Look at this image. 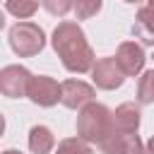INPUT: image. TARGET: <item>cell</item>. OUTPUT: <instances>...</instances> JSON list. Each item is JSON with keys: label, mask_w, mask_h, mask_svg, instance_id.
<instances>
[{"label": "cell", "mask_w": 154, "mask_h": 154, "mask_svg": "<svg viewBox=\"0 0 154 154\" xmlns=\"http://www.w3.org/2000/svg\"><path fill=\"white\" fill-rule=\"evenodd\" d=\"M103 0H75V14L77 19H89L101 10Z\"/></svg>", "instance_id": "2e32d148"}, {"label": "cell", "mask_w": 154, "mask_h": 154, "mask_svg": "<svg viewBox=\"0 0 154 154\" xmlns=\"http://www.w3.org/2000/svg\"><path fill=\"white\" fill-rule=\"evenodd\" d=\"M137 101H140V103H154V70H147V72L140 77Z\"/></svg>", "instance_id": "5bb4252c"}, {"label": "cell", "mask_w": 154, "mask_h": 154, "mask_svg": "<svg viewBox=\"0 0 154 154\" xmlns=\"http://www.w3.org/2000/svg\"><path fill=\"white\" fill-rule=\"evenodd\" d=\"M113 132V113L103 103H87L77 116V135L84 142H106Z\"/></svg>", "instance_id": "7a4b0ae2"}, {"label": "cell", "mask_w": 154, "mask_h": 154, "mask_svg": "<svg viewBox=\"0 0 154 154\" xmlns=\"http://www.w3.org/2000/svg\"><path fill=\"white\" fill-rule=\"evenodd\" d=\"M41 5L55 17H65L70 10H75V0H41Z\"/></svg>", "instance_id": "e0dca14e"}, {"label": "cell", "mask_w": 154, "mask_h": 154, "mask_svg": "<svg viewBox=\"0 0 154 154\" xmlns=\"http://www.w3.org/2000/svg\"><path fill=\"white\" fill-rule=\"evenodd\" d=\"M137 128H140V108L135 103H120L113 113V130L137 132Z\"/></svg>", "instance_id": "30bf717a"}, {"label": "cell", "mask_w": 154, "mask_h": 154, "mask_svg": "<svg viewBox=\"0 0 154 154\" xmlns=\"http://www.w3.org/2000/svg\"><path fill=\"white\" fill-rule=\"evenodd\" d=\"M55 147V137L46 125H34L29 130V149L34 154H51Z\"/></svg>", "instance_id": "7c38bea8"}, {"label": "cell", "mask_w": 154, "mask_h": 154, "mask_svg": "<svg viewBox=\"0 0 154 154\" xmlns=\"http://www.w3.org/2000/svg\"><path fill=\"white\" fill-rule=\"evenodd\" d=\"M31 72L22 65H5L0 70V91L10 99H19V96H26V89H29V82H31Z\"/></svg>", "instance_id": "5b68a950"}, {"label": "cell", "mask_w": 154, "mask_h": 154, "mask_svg": "<svg viewBox=\"0 0 154 154\" xmlns=\"http://www.w3.org/2000/svg\"><path fill=\"white\" fill-rule=\"evenodd\" d=\"M2 154H22V152H17V149H7V152H2Z\"/></svg>", "instance_id": "ffe728a7"}, {"label": "cell", "mask_w": 154, "mask_h": 154, "mask_svg": "<svg viewBox=\"0 0 154 154\" xmlns=\"http://www.w3.org/2000/svg\"><path fill=\"white\" fill-rule=\"evenodd\" d=\"M7 38H10L12 51L19 58H31V55L41 53L46 46V34L34 22H17L14 26H10Z\"/></svg>", "instance_id": "3957f363"}, {"label": "cell", "mask_w": 154, "mask_h": 154, "mask_svg": "<svg viewBox=\"0 0 154 154\" xmlns=\"http://www.w3.org/2000/svg\"><path fill=\"white\" fill-rule=\"evenodd\" d=\"M147 7H149V10L154 12V0H147Z\"/></svg>", "instance_id": "d6986e66"}, {"label": "cell", "mask_w": 154, "mask_h": 154, "mask_svg": "<svg viewBox=\"0 0 154 154\" xmlns=\"http://www.w3.org/2000/svg\"><path fill=\"white\" fill-rule=\"evenodd\" d=\"M55 154H94V152H91L89 142H84L82 137H67L58 144Z\"/></svg>", "instance_id": "9a60e30c"}, {"label": "cell", "mask_w": 154, "mask_h": 154, "mask_svg": "<svg viewBox=\"0 0 154 154\" xmlns=\"http://www.w3.org/2000/svg\"><path fill=\"white\" fill-rule=\"evenodd\" d=\"M26 96H29L36 106L51 108V106H55V103L63 99V84H58L53 77H46V75L31 77L29 89H26Z\"/></svg>", "instance_id": "277c9868"}, {"label": "cell", "mask_w": 154, "mask_h": 154, "mask_svg": "<svg viewBox=\"0 0 154 154\" xmlns=\"http://www.w3.org/2000/svg\"><path fill=\"white\" fill-rule=\"evenodd\" d=\"M94 87L82 82V79H65L63 82V106L67 108H84L87 103L94 101Z\"/></svg>", "instance_id": "9c48e42d"}, {"label": "cell", "mask_w": 154, "mask_h": 154, "mask_svg": "<svg viewBox=\"0 0 154 154\" xmlns=\"http://www.w3.org/2000/svg\"><path fill=\"white\" fill-rule=\"evenodd\" d=\"M147 154H154V135H152L149 142H147Z\"/></svg>", "instance_id": "ac0fdd59"}, {"label": "cell", "mask_w": 154, "mask_h": 154, "mask_svg": "<svg viewBox=\"0 0 154 154\" xmlns=\"http://www.w3.org/2000/svg\"><path fill=\"white\" fill-rule=\"evenodd\" d=\"M132 34L144 43V46H154V12L144 5L137 17H135V24H132Z\"/></svg>", "instance_id": "8fae6325"}, {"label": "cell", "mask_w": 154, "mask_h": 154, "mask_svg": "<svg viewBox=\"0 0 154 154\" xmlns=\"http://www.w3.org/2000/svg\"><path fill=\"white\" fill-rule=\"evenodd\" d=\"M91 79L99 89H118L125 82V72L120 70V65L116 63V58H101L96 60V65L91 67Z\"/></svg>", "instance_id": "8992f818"}, {"label": "cell", "mask_w": 154, "mask_h": 154, "mask_svg": "<svg viewBox=\"0 0 154 154\" xmlns=\"http://www.w3.org/2000/svg\"><path fill=\"white\" fill-rule=\"evenodd\" d=\"M51 43L67 72L84 75L96 65V58L87 41V34L82 31V26L77 22H60L53 29Z\"/></svg>", "instance_id": "6da1fadb"}, {"label": "cell", "mask_w": 154, "mask_h": 154, "mask_svg": "<svg viewBox=\"0 0 154 154\" xmlns=\"http://www.w3.org/2000/svg\"><path fill=\"white\" fill-rule=\"evenodd\" d=\"M5 10L19 19H29L38 10V0H5Z\"/></svg>", "instance_id": "4fadbf2b"}, {"label": "cell", "mask_w": 154, "mask_h": 154, "mask_svg": "<svg viewBox=\"0 0 154 154\" xmlns=\"http://www.w3.org/2000/svg\"><path fill=\"white\" fill-rule=\"evenodd\" d=\"M125 2H142V0H125Z\"/></svg>", "instance_id": "44dd1931"}, {"label": "cell", "mask_w": 154, "mask_h": 154, "mask_svg": "<svg viewBox=\"0 0 154 154\" xmlns=\"http://www.w3.org/2000/svg\"><path fill=\"white\" fill-rule=\"evenodd\" d=\"M116 63L120 65V70L125 72V77H135L142 72L144 63H147V55L142 51L140 43L135 41H123L118 46V53H116Z\"/></svg>", "instance_id": "52a82bcc"}, {"label": "cell", "mask_w": 154, "mask_h": 154, "mask_svg": "<svg viewBox=\"0 0 154 154\" xmlns=\"http://www.w3.org/2000/svg\"><path fill=\"white\" fill-rule=\"evenodd\" d=\"M103 154H144V144L137 132H120L113 130L106 142L99 144Z\"/></svg>", "instance_id": "ba28073f"}]
</instances>
